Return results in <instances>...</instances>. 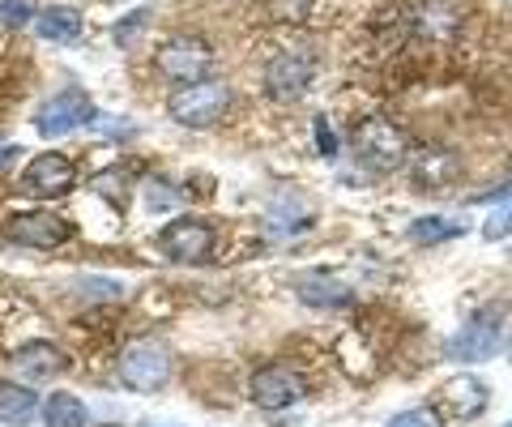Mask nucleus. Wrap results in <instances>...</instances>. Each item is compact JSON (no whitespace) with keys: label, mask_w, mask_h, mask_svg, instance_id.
Segmentation results:
<instances>
[{"label":"nucleus","mask_w":512,"mask_h":427,"mask_svg":"<svg viewBox=\"0 0 512 427\" xmlns=\"http://www.w3.org/2000/svg\"><path fill=\"white\" fill-rule=\"evenodd\" d=\"M9 240L26 248H60L64 240H73V227L52 210H30L9 223Z\"/></svg>","instance_id":"9d476101"},{"label":"nucleus","mask_w":512,"mask_h":427,"mask_svg":"<svg viewBox=\"0 0 512 427\" xmlns=\"http://www.w3.org/2000/svg\"><path fill=\"white\" fill-rule=\"evenodd\" d=\"M308 227H312V210L299 201H278V205H269V214H265V231L274 235V240H295V235H303Z\"/></svg>","instance_id":"ddd939ff"},{"label":"nucleus","mask_w":512,"mask_h":427,"mask_svg":"<svg viewBox=\"0 0 512 427\" xmlns=\"http://www.w3.org/2000/svg\"><path fill=\"white\" fill-rule=\"evenodd\" d=\"M30 18H35V0H5L0 5V22L5 26H26Z\"/></svg>","instance_id":"b1692460"},{"label":"nucleus","mask_w":512,"mask_h":427,"mask_svg":"<svg viewBox=\"0 0 512 427\" xmlns=\"http://www.w3.org/2000/svg\"><path fill=\"white\" fill-rule=\"evenodd\" d=\"M504 427H512V419H508V423H504Z\"/></svg>","instance_id":"c85d7f7f"},{"label":"nucleus","mask_w":512,"mask_h":427,"mask_svg":"<svg viewBox=\"0 0 512 427\" xmlns=\"http://www.w3.org/2000/svg\"><path fill=\"white\" fill-rule=\"evenodd\" d=\"M146 201H150V210H158V214H163V210H175V205H184L180 193H175L171 184H163V180H154V184L146 188Z\"/></svg>","instance_id":"5701e85b"},{"label":"nucleus","mask_w":512,"mask_h":427,"mask_svg":"<svg viewBox=\"0 0 512 427\" xmlns=\"http://www.w3.org/2000/svg\"><path fill=\"white\" fill-rule=\"evenodd\" d=\"M444 398H448V402H457V406H461L457 415H466V419H474L478 410H487V389L478 385L474 376H457V381L444 389Z\"/></svg>","instance_id":"aec40b11"},{"label":"nucleus","mask_w":512,"mask_h":427,"mask_svg":"<svg viewBox=\"0 0 512 427\" xmlns=\"http://www.w3.org/2000/svg\"><path fill=\"white\" fill-rule=\"evenodd\" d=\"M163 252L175 261H184V265H201V261H210L214 257V248H218V235L210 223H197V218H180V223H171L163 235Z\"/></svg>","instance_id":"0eeeda50"},{"label":"nucleus","mask_w":512,"mask_h":427,"mask_svg":"<svg viewBox=\"0 0 512 427\" xmlns=\"http://www.w3.org/2000/svg\"><path fill=\"white\" fill-rule=\"evenodd\" d=\"M154 69L175 86H192L205 82L214 69V47L201 35H171L163 47L154 52Z\"/></svg>","instance_id":"f03ea898"},{"label":"nucleus","mask_w":512,"mask_h":427,"mask_svg":"<svg viewBox=\"0 0 512 427\" xmlns=\"http://www.w3.org/2000/svg\"><path fill=\"white\" fill-rule=\"evenodd\" d=\"M94 116V107L86 99V90H60L56 99L43 103V112L35 116V129L43 137H64L73 129H82V124Z\"/></svg>","instance_id":"1a4fd4ad"},{"label":"nucleus","mask_w":512,"mask_h":427,"mask_svg":"<svg viewBox=\"0 0 512 427\" xmlns=\"http://www.w3.org/2000/svg\"><path fill=\"white\" fill-rule=\"evenodd\" d=\"M35 410H39V398L30 389H18V385H9V381H0V423H30L35 419Z\"/></svg>","instance_id":"dca6fc26"},{"label":"nucleus","mask_w":512,"mask_h":427,"mask_svg":"<svg viewBox=\"0 0 512 427\" xmlns=\"http://www.w3.org/2000/svg\"><path fill=\"white\" fill-rule=\"evenodd\" d=\"M312 9H316V0H269V13H274V22H286V26H299Z\"/></svg>","instance_id":"412c9836"},{"label":"nucleus","mask_w":512,"mask_h":427,"mask_svg":"<svg viewBox=\"0 0 512 427\" xmlns=\"http://www.w3.org/2000/svg\"><path fill=\"white\" fill-rule=\"evenodd\" d=\"M308 82H312V56L308 52H282L274 65L265 69V94L274 103H299Z\"/></svg>","instance_id":"6e6552de"},{"label":"nucleus","mask_w":512,"mask_h":427,"mask_svg":"<svg viewBox=\"0 0 512 427\" xmlns=\"http://www.w3.org/2000/svg\"><path fill=\"white\" fill-rule=\"evenodd\" d=\"M22 184H26V193H35V197H64L77 184V171L64 154H39L35 163L26 167Z\"/></svg>","instance_id":"9b49d317"},{"label":"nucleus","mask_w":512,"mask_h":427,"mask_svg":"<svg viewBox=\"0 0 512 427\" xmlns=\"http://www.w3.org/2000/svg\"><path fill=\"white\" fill-rule=\"evenodd\" d=\"M457 176V158L453 154H440V150H427L419 163H414V180L419 184H431V188H440Z\"/></svg>","instance_id":"6ab92c4d"},{"label":"nucleus","mask_w":512,"mask_h":427,"mask_svg":"<svg viewBox=\"0 0 512 427\" xmlns=\"http://www.w3.org/2000/svg\"><path fill=\"white\" fill-rule=\"evenodd\" d=\"M508 342H512V308L508 304H487L453 334V342H448V359L453 363H487L495 355H504Z\"/></svg>","instance_id":"f257e3e1"},{"label":"nucleus","mask_w":512,"mask_h":427,"mask_svg":"<svg viewBox=\"0 0 512 427\" xmlns=\"http://www.w3.org/2000/svg\"><path fill=\"white\" fill-rule=\"evenodd\" d=\"M316 150H320V154H329V158L338 154V137H333V129H329L325 120H316Z\"/></svg>","instance_id":"bb28decb"},{"label":"nucleus","mask_w":512,"mask_h":427,"mask_svg":"<svg viewBox=\"0 0 512 427\" xmlns=\"http://www.w3.org/2000/svg\"><path fill=\"white\" fill-rule=\"evenodd\" d=\"M295 295L308 308H350L355 304V291H350L342 278H333V274H303Z\"/></svg>","instance_id":"f8f14e48"},{"label":"nucleus","mask_w":512,"mask_h":427,"mask_svg":"<svg viewBox=\"0 0 512 427\" xmlns=\"http://www.w3.org/2000/svg\"><path fill=\"white\" fill-rule=\"evenodd\" d=\"M18 368L26 376H52V372L64 368V355L56 351L52 342H30V346H22V351H18Z\"/></svg>","instance_id":"a211bd4d"},{"label":"nucleus","mask_w":512,"mask_h":427,"mask_svg":"<svg viewBox=\"0 0 512 427\" xmlns=\"http://www.w3.org/2000/svg\"><path fill=\"white\" fill-rule=\"evenodd\" d=\"M167 112L175 124H188V129H210V124H218L222 116L231 112V86L222 82H192V86H180L171 94Z\"/></svg>","instance_id":"7ed1b4c3"},{"label":"nucleus","mask_w":512,"mask_h":427,"mask_svg":"<svg viewBox=\"0 0 512 427\" xmlns=\"http://www.w3.org/2000/svg\"><path fill=\"white\" fill-rule=\"evenodd\" d=\"M146 26H150V13H146V9H137V13H128L124 22H116V30H111V35H116L120 47H128V43L137 39V30H146Z\"/></svg>","instance_id":"4be33fe9"},{"label":"nucleus","mask_w":512,"mask_h":427,"mask_svg":"<svg viewBox=\"0 0 512 427\" xmlns=\"http://www.w3.org/2000/svg\"><path fill=\"white\" fill-rule=\"evenodd\" d=\"M466 235V218H440V214H427L419 223H410V240L414 244H444V240H457Z\"/></svg>","instance_id":"f3484780"},{"label":"nucleus","mask_w":512,"mask_h":427,"mask_svg":"<svg viewBox=\"0 0 512 427\" xmlns=\"http://www.w3.org/2000/svg\"><path fill=\"white\" fill-rule=\"evenodd\" d=\"M508 197H512V180H508V184H500V188H491V193H483L478 201H508Z\"/></svg>","instance_id":"cd10ccee"},{"label":"nucleus","mask_w":512,"mask_h":427,"mask_svg":"<svg viewBox=\"0 0 512 427\" xmlns=\"http://www.w3.org/2000/svg\"><path fill=\"white\" fill-rule=\"evenodd\" d=\"M355 154L372 171H393V167L406 163L410 141L402 137V129H393L389 120H367V124H359V133H355Z\"/></svg>","instance_id":"39448f33"},{"label":"nucleus","mask_w":512,"mask_h":427,"mask_svg":"<svg viewBox=\"0 0 512 427\" xmlns=\"http://www.w3.org/2000/svg\"><path fill=\"white\" fill-rule=\"evenodd\" d=\"M384 427H444L436 410H402L397 419H389Z\"/></svg>","instance_id":"393cba45"},{"label":"nucleus","mask_w":512,"mask_h":427,"mask_svg":"<svg viewBox=\"0 0 512 427\" xmlns=\"http://www.w3.org/2000/svg\"><path fill=\"white\" fill-rule=\"evenodd\" d=\"M43 423L47 427H86L90 410L82 398H73V393H52V398L43 402Z\"/></svg>","instance_id":"2eb2a0df"},{"label":"nucleus","mask_w":512,"mask_h":427,"mask_svg":"<svg viewBox=\"0 0 512 427\" xmlns=\"http://www.w3.org/2000/svg\"><path fill=\"white\" fill-rule=\"evenodd\" d=\"M120 381L137 393H154L171 381V351L163 342H137L120 359Z\"/></svg>","instance_id":"20e7f679"},{"label":"nucleus","mask_w":512,"mask_h":427,"mask_svg":"<svg viewBox=\"0 0 512 427\" xmlns=\"http://www.w3.org/2000/svg\"><path fill=\"white\" fill-rule=\"evenodd\" d=\"M483 235H487V240H504V235H512V205H500V210L487 218Z\"/></svg>","instance_id":"a878e982"},{"label":"nucleus","mask_w":512,"mask_h":427,"mask_svg":"<svg viewBox=\"0 0 512 427\" xmlns=\"http://www.w3.org/2000/svg\"><path fill=\"white\" fill-rule=\"evenodd\" d=\"M39 39L60 43V47L77 43V39H82V13H77V9H64V5L47 9L43 18H39Z\"/></svg>","instance_id":"4468645a"},{"label":"nucleus","mask_w":512,"mask_h":427,"mask_svg":"<svg viewBox=\"0 0 512 427\" xmlns=\"http://www.w3.org/2000/svg\"><path fill=\"white\" fill-rule=\"evenodd\" d=\"M252 402L261 410H286L303 402V393H308V385H303V376L291 368V363H265V368L252 372Z\"/></svg>","instance_id":"423d86ee"}]
</instances>
